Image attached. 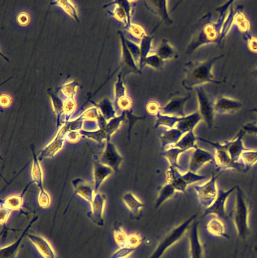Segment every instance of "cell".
<instances>
[{"mask_svg": "<svg viewBox=\"0 0 257 258\" xmlns=\"http://www.w3.org/2000/svg\"><path fill=\"white\" fill-rule=\"evenodd\" d=\"M216 59L209 61H189L185 65V78L182 86L187 90H191L202 84L213 81L211 70Z\"/></svg>", "mask_w": 257, "mask_h": 258, "instance_id": "6da1fadb", "label": "cell"}, {"mask_svg": "<svg viewBox=\"0 0 257 258\" xmlns=\"http://www.w3.org/2000/svg\"><path fill=\"white\" fill-rule=\"evenodd\" d=\"M197 216V214L192 216L168 233L159 242L155 250L148 258H161L168 249L181 239Z\"/></svg>", "mask_w": 257, "mask_h": 258, "instance_id": "7a4b0ae2", "label": "cell"}, {"mask_svg": "<svg viewBox=\"0 0 257 258\" xmlns=\"http://www.w3.org/2000/svg\"><path fill=\"white\" fill-rule=\"evenodd\" d=\"M198 139L211 144L215 148L214 157L217 168V171L224 172L227 170L233 169L244 172L243 164L239 161L236 163L233 162L229 153L223 147L222 143L213 142L201 138H198Z\"/></svg>", "mask_w": 257, "mask_h": 258, "instance_id": "3957f363", "label": "cell"}, {"mask_svg": "<svg viewBox=\"0 0 257 258\" xmlns=\"http://www.w3.org/2000/svg\"><path fill=\"white\" fill-rule=\"evenodd\" d=\"M223 172H221L218 175L214 173L207 182L201 185L194 186L199 202L203 207L209 208L216 199L218 194L216 181Z\"/></svg>", "mask_w": 257, "mask_h": 258, "instance_id": "277c9868", "label": "cell"}, {"mask_svg": "<svg viewBox=\"0 0 257 258\" xmlns=\"http://www.w3.org/2000/svg\"><path fill=\"white\" fill-rule=\"evenodd\" d=\"M199 102V114L209 129H212L214 123L215 103L211 97L201 88L196 89Z\"/></svg>", "mask_w": 257, "mask_h": 258, "instance_id": "5b68a950", "label": "cell"}, {"mask_svg": "<svg viewBox=\"0 0 257 258\" xmlns=\"http://www.w3.org/2000/svg\"><path fill=\"white\" fill-rule=\"evenodd\" d=\"M123 161L124 158L118 151L115 145L110 141H107L105 150L100 159V163L117 172L119 171Z\"/></svg>", "mask_w": 257, "mask_h": 258, "instance_id": "8992f818", "label": "cell"}, {"mask_svg": "<svg viewBox=\"0 0 257 258\" xmlns=\"http://www.w3.org/2000/svg\"><path fill=\"white\" fill-rule=\"evenodd\" d=\"M208 163L216 164L215 157L209 152L197 146L191 155L188 171L196 173L204 165Z\"/></svg>", "mask_w": 257, "mask_h": 258, "instance_id": "52a82bcc", "label": "cell"}, {"mask_svg": "<svg viewBox=\"0 0 257 258\" xmlns=\"http://www.w3.org/2000/svg\"><path fill=\"white\" fill-rule=\"evenodd\" d=\"M245 133L246 132L242 129L235 139L230 141L222 143V146L228 151L234 163L239 161L243 151L250 149L245 147L243 144V138Z\"/></svg>", "mask_w": 257, "mask_h": 258, "instance_id": "ba28073f", "label": "cell"}, {"mask_svg": "<svg viewBox=\"0 0 257 258\" xmlns=\"http://www.w3.org/2000/svg\"><path fill=\"white\" fill-rule=\"evenodd\" d=\"M237 187L236 186L227 191H225L221 187H218L217 197L213 204L205 211L204 216L215 214L222 216L225 212V205L228 197L234 192Z\"/></svg>", "mask_w": 257, "mask_h": 258, "instance_id": "9c48e42d", "label": "cell"}, {"mask_svg": "<svg viewBox=\"0 0 257 258\" xmlns=\"http://www.w3.org/2000/svg\"><path fill=\"white\" fill-rule=\"evenodd\" d=\"M190 95L184 97H175L171 99L163 107L161 108L160 113L164 115L182 118L185 117L184 107Z\"/></svg>", "mask_w": 257, "mask_h": 258, "instance_id": "30bf717a", "label": "cell"}, {"mask_svg": "<svg viewBox=\"0 0 257 258\" xmlns=\"http://www.w3.org/2000/svg\"><path fill=\"white\" fill-rule=\"evenodd\" d=\"M198 223L193 222L189 233V254L190 258H203V249L198 234Z\"/></svg>", "mask_w": 257, "mask_h": 258, "instance_id": "8fae6325", "label": "cell"}, {"mask_svg": "<svg viewBox=\"0 0 257 258\" xmlns=\"http://www.w3.org/2000/svg\"><path fill=\"white\" fill-rule=\"evenodd\" d=\"M105 204V197L98 193H95L91 206L94 222L98 226H104V214Z\"/></svg>", "mask_w": 257, "mask_h": 258, "instance_id": "7c38bea8", "label": "cell"}, {"mask_svg": "<svg viewBox=\"0 0 257 258\" xmlns=\"http://www.w3.org/2000/svg\"><path fill=\"white\" fill-rule=\"evenodd\" d=\"M126 38L122 34L121 41L122 45V62L125 68V77L128 74L133 73L139 74L141 72L137 67L135 61L133 59L126 41Z\"/></svg>", "mask_w": 257, "mask_h": 258, "instance_id": "4fadbf2b", "label": "cell"}, {"mask_svg": "<svg viewBox=\"0 0 257 258\" xmlns=\"http://www.w3.org/2000/svg\"><path fill=\"white\" fill-rule=\"evenodd\" d=\"M26 235L44 258H56L54 250L46 240L38 236L28 234Z\"/></svg>", "mask_w": 257, "mask_h": 258, "instance_id": "5bb4252c", "label": "cell"}, {"mask_svg": "<svg viewBox=\"0 0 257 258\" xmlns=\"http://www.w3.org/2000/svg\"><path fill=\"white\" fill-rule=\"evenodd\" d=\"M144 2L150 11L161 17L166 24L170 25L173 23L168 12L167 1H146Z\"/></svg>", "mask_w": 257, "mask_h": 258, "instance_id": "9a60e30c", "label": "cell"}, {"mask_svg": "<svg viewBox=\"0 0 257 258\" xmlns=\"http://www.w3.org/2000/svg\"><path fill=\"white\" fill-rule=\"evenodd\" d=\"M38 217H35L25 228L20 238L12 244L1 248L0 251V258H15L20 245L27 233L33 224L37 220Z\"/></svg>", "mask_w": 257, "mask_h": 258, "instance_id": "2e32d148", "label": "cell"}, {"mask_svg": "<svg viewBox=\"0 0 257 258\" xmlns=\"http://www.w3.org/2000/svg\"><path fill=\"white\" fill-rule=\"evenodd\" d=\"M166 180L167 183L171 184L176 191L186 193L188 185L183 180L182 175L176 168L170 166L166 172Z\"/></svg>", "mask_w": 257, "mask_h": 258, "instance_id": "e0dca14e", "label": "cell"}, {"mask_svg": "<svg viewBox=\"0 0 257 258\" xmlns=\"http://www.w3.org/2000/svg\"><path fill=\"white\" fill-rule=\"evenodd\" d=\"M241 107V102L227 98L220 99L215 103V112L220 114H232Z\"/></svg>", "mask_w": 257, "mask_h": 258, "instance_id": "ac0fdd59", "label": "cell"}, {"mask_svg": "<svg viewBox=\"0 0 257 258\" xmlns=\"http://www.w3.org/2000/svg\"><path fill=\"white\" fill-rule=\"evenodd\" d=\"M199 112H196L184 117L180 118L175 126V128L181 131L183 135L193 131V129L202 120Z\"/></svg>", "mask_w": 257, "mask_h": 258, "instance_id": "d6986e66", "label": "cell"}, {"mask_svg": "<svg viewBox=\"0 0 257 258\" xmlns=\"http://www.w3.org/2000/svg\"><path fill=\"white\" fill-rule=\"evenodd\" d=\"M94 169V192L97 193L101 184L113 174L114 170L109 167L98 163L95 164Z\"/></svg>", "mask_w": 257, "mask_h": 258, "instance_id": "ffe728a7", "label": "cell"}, {"mask_svg": "<svg viewBox=\"0 0 257 258\" xmlns=\"http://www.w3.org/2000/svg\"><path fill=\"white\" fill-rule=\"evenodd\" d=\"M156 55L163 61L178 57L177 51L166 39L162 40L156 51Z\"/></svg>", "mask_w": 257, "mask_h": 258, "instance_id": "44dd1931", "label": "cell"}, {"mask_svg": "<svg viewBox=\"0 0 257 258\" xmlns=\"http://www.w3.org/2000/svg\"><path fill=\"white\" fill-rule=\"evenodd\" d=\"M183 135V134L175 128L165 131L160 136L163 151L178 142Z\"/></svg>", "mask_w": 257, "mask_h": 258, "instance_id": "7402d4cb", "label": "cell"}, {"mask_svg": "<svg viewBox=\"0 0 257 258\" xmlns=\"http://www.w3.org/2000/svg\"><path fill=\"white\" fill-rule=\"evenodd\" d=\"M123 199L129 212L133 215L137 216L141 212L143 203L131 192L125 194Z\"/></svg>", "mask_w": 257, "mask_h": 258, "instance_id": "603a6c76", "label": "cell"}, {"mask_svg": "<svg viewBox=\"0 0 257 258\" xmlns=\"http://www.w3.org/2000/svg\"><path fill=\"white\" fill-rule=\"evenodd\" d=\"M185 152L186 151L178 148L169 147L163 151L162 155L168 160L171 166L182 172H185L187 171L179 165L178 160L179 155Z\"/></svg>", "mask_w": 257, "mask_h": 258, "instance_id": "cb8c5ba5", "label": "cell"}, {"mask_svg": "<svg viewBox=\"0 0 257 258\" xmlns=\"http://www.w3.org/2000/svg\"><path fill=\"white\" fill-rule=\"evenodd\" d=\"M197 140V138L195 136L193 131H190L183 135L178 142L168 148L176 147L187 151L191 148L195 149L197 147L195 143Z\"/></svg>", "mask_w": 257, "mask_h": 258, "instance_id": "d4e9b609", "label": "cell"}, {"mask_svg": "<svg viewBox=\"0 0 257 258\" xmlns=\"http://www.w3.org/2000/svg\"><path fill=\"white\" fill-rule=\"evenodd\" d=\"M239 161L244 167V172L249 171L257 163V150L249 149L243 152Z\"/></svg>", "mask_w": 257, "mask_h": 258, "instance_id": "484cf974", "label": "cell"}, {"mask_svg": "<svg viewBox=\"0 0 257 258\" xmlns=\"http://www.w3.org/2000/svg\"><path fill=\"white\" fill-rule=\"evenodd\" d=\"M125 120L126 112H123L119 117L110 120L104 129L108 137L107 141H111L112 135L119 129L122 123Z\"/></svg>", "mask_w": 257, "mask_h": 258, "instance_id": "4316f807", "label": "cell"}, {"mask_svg": "<svg viewBox=\"0 0 257 258\" xmlns=\"http://www.w3.org/2000/svg\"><path fill=\"white\" fill-rule=\"evenodd\" d=\"M157 120L155 124V128L160 127L167 128L170 129L174 128L176 124L178 122L179 118L176 117L170 116L162 115L159 113L156 115Z\"/></svg>", "mask_w": 257, "mask_h": 258, "instance_id": "83f0119b", "label": "cell"}, {"mask_svg": "<svg viewBox=\"0 0 257 258\" xmlns=\"http://www.w3.org/2000/svg\"><path fill=\"white\" fill-rule=\"evenodd\" d=\"M176 192L174 187L167 183L161 189L156 202V208L158 209L167 200L171 198Z\"/></svg>", "mask_w": 257, "mask_h": 258, "instance_id": "f1b7e54d", "label": "cell"}, {"mask_svg": "<svg viewBox=\"0 0 257 258\" xmlns=\"http://www.w3.org/2000/svg\"><path fill=\"white\" fill-rule=\"evenodd\" d=\"M114 236L116 243L120 248L127 247L128 235L122 227L119 226L115 229Z\"/></svg>", "mask_w": 257, "mask_h": 258, "instance_id": "f546056e", "label": "cell"}, {"mask_svg": "<svg viewBox=\"0 0 257 258\" xmlns=\"http://www.w3.org/2000/svg\"><path fill=\"white\" fill-rule=\"evenodd\" d=\"M22 202V198L20 196H13L6 199L1 205L11 211L19 210L21 207Z\"/></svg>", "mask_w": 257, "mask_h": 258, "instance_id": "4dcf8cb0", "label": "cell"}, {"mask_svg": "<svg viewBox=\"0 0 257 258\" xmlns=\"http://www.w3.org/2000/svg\"><path fill=\"white\" fill-rule=\"evenodd\" d=\"M144 64L155 69H160L163 68L164 61L155 54L147 56L144 61L143 65Z\"/></svg>", "mask_w": 257, "mask_h": 258, "instance_id": "1f68e13d", "label": "cell"}, {"mask_svg": "<svg viewBox=\"0 0 257 258\" xmlns=\"http://www.w3.org/2000/svg\"><path fill=\"white\" fill-rule=\"evenodd\" d=\"M182 177L187 185L208 178L207 176L198 175L190 171H187L185 174L182 175Z\"/></svg>", "mask_w": 257, "mask_h": 258, "instance_id": "d6a6232c", "label": "cell"}, {"mask_svg": "<svg viewBox=\"0 0 257 258\" xmlns=\"http://www.w3.org/2000/svg\"><path fill=\"white\" fill-rule=\"evenodd\" d=\"M80 187L81 189L77 188V192L92 204L94 197L91 187L87 183H82Z\"/></svg>", "mask_w": 257, "mask_h": 258, "instance_id": "836d02e7", "label": "cell"}, {"mask_svg": "<svg viewBox=\"0 0 257 258\" xmlns=\"http://www.w3.org/2000/svg\"><path fill=\"white\" fill-rule=\"evenodd\" d=\"M220 222L216 219H212L208 225V231L215 236H219L222 233V228Z\"/></svg>", "mask_w": 257, "mask_h": 258, "instance_id": "e575fe53", "label": "cell"}, {"mask_svg": "<svg viewBox=\"0 0 257 258\" xmlns=\"http://www.w3.org/2000/svg\"><path fill=\"white\" fill-rule=\"evenodd\" d=\"M135 249L128 247L120 248L112 255L111 258H128Z\"/></svg>", "mask_w": 257, "mask_h": 258, "instance_id": "d590c367", "label": "cell"}, {"mask_svg": "<svg viewBox=\"0 0 257 258\" xmlns=\"http://www.w3.org/2000/svg\"><path fill=\"white\" fill-rule=\"evenodd\" d=\"M142 237L140 234L132 233L128 235L127 247L136 249L142 242Z\"/></svg>", "mask_w": 257, "mask_h": 258, "instance_id": "8d00e7d4", "label": "cell"}, {"mask_svg": "<svg viewBox=\"0 0 257 258\" xmlns=\"http://www.w3.org/2000/svg\"><path fill=\"white\" fill-rule=\"evenodd\" d=\"M145 119L144 117H137L134 116L131 110L126 112V120H127L128 123V139L130 140V135L131 129L134 124L138 121L142 120Z\"/></svg>", "mask_w": 257, "mask_h": 258, "instance_id": "74e56055", "label": "cell"}, {"mask_svg": "<svg viewBox=\"0 0 257 258\" xmlns=\"http://www.w3.org/2000/svg\"><path fill=\"white\" fill-rule=\"evenodd\" d=\"M118 107L123 113L130 110L132 106V101L131 99L127 96H125L118 101Z\"/></svg>", "mask_w": 257, "mask_h": 258, "instance_id": "f35d334b", "label": "cell"}, {"mask_svg": "<svg viewBox=\"0 0 257 258\" xmlns=\"http://www.w3.org/2000/svg\"><path fill=\"white\" fill-rule=\"evenodd\" d=\"M161 107L156 101H150L146 106V110L148 114L150 115H157L160 112Z\"/></svg>", "mask_w": 257, "mask_h": 258, "instance_id": "ab89813d", "label": "cell"}, {"mask_svg": "<svg viewBox=\"0 0 257 258\" xmlns=\"http://www.w3.org/2000/svg\"><path fill=\"white\" fill-rule=\"evenodd\" d=\"M12 211L1 206V225H5L8 221Z\"/></svg>", "mask_w": 257, "mask_h": 258, "instance_id": "60d3db41", "label": "cell"}, {"mask_svg": "<svg viewBox=\"0 0 257 258\" xmlns=\"http://www.w3.org/2000/svg\"><path fill=\"white\" fill-rule=\"evenodd\" d=\"M80 134L77 131H71L66 135V139L71 142H77L80 138Z\"/></svg>", "mask_w": 257, "mask_h": 258, "instance_id": "b9f144b4", "label": "cell"}, {"mask_svg": "<svg viewBox=\"0 0 257 258\" xmlns=\"http://www.w3.org/2000/svg\"><path fill=\"white\" fill-rule=\"evenodd\" d=\"M246 132L254 134L257 135V125L254 123H248L243 127Z\"/></svg>", "mask_w": 257, "mask_h": 258, "instance_id": "7bdbcfd3", "label": "cell"}]
</instances>
